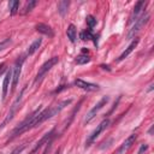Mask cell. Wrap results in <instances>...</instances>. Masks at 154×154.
Returning a JSON list of instances; mask_svg holds the SVG:
<instances>
[{
	"label": "cell",
	"instance_id": "cell-1",
	"mask_svg": "<svg viewBox=\"0 0 154 154\" xmlns=\"http://www.w3.org/2000/svg\"><path fill=\"white\" fill-rule=\"evenodd\" d=\"M41 112V107H38L37 109H35L31 114H29L22 123H19L16 128H14V130L12 131V134H11V136H10V138H8V141H12V140H14L16 137H18L19 135H22L23 132H26L28 130H30V129H32L34 128V124H35V120H36V118H37V116H38V113Z\"/></svg>",
	"mask_w": 154,
	"mask_h": 154
},
{
	"label": "cell",
	"instance_id": "cell-2",
	"mask_svg": "<svg viewBox=\"0 0 154 154\" xmlns=\"http://www.w3.org/2000/svg\"><path fill=\"white\" fill-rule=\"evenodd\" d=\"M25 88H26V85L25 87H23L22 88V90H20V93H19V95L17 96V99L13 101V103H12V106H11V108H10V111H8V113H7V116H6V118L4 119V122L0 124V130L1 129H4L12 119H13V117L16 116V113H17V111L19 109V107H20V103H22V99H23V94H24V90H25Z\"/></svg>",
	"mask_w": 154,
	"mask_h": 154
},
{
	"label": "cell",
	"instance_id": "cell-3",
	"mask_svg": "<svg viewBox=\"0 0 154 154\" xmlns=\"http://www.w3.org/2000/svg\"><path fill=\"white\" fill-rule=\"evenodd\" d=\"M58 61H59L58 57H53V58L48 59V60L38 69V72H37V75H36V77H35V84H36V83H40V82L43 79V77L48 73V71H49Z\"/></svg>",
	"mask_w": 154,
	"mask_h": 154
},
{
	"label": "cell",
	"instance_id": "cell-4",
	"mask_svg": "<svg viewBox=\"0 0 154 154\" xmlns=\"http://www.w3.org/2000/svg\"><path fill=\"white\" fill-rule=\"evenodd\" d=\"M148 19H149V14L148 13H142L141 14V17L134 23V25H132V28L129 30V32H128V36H126V38L128 40H131V38H135V36H136V34L146 25V23L148 22Z\"/></svg>",
	"mask_w": 154,
	"mask_h": 154
},
{
	"label": "cell",
	"instance_id": "cell-5",
	"mask_svg": "<svg viewBox=\"0 0 154 154\" xmlns=\"http://www.w3.org/2000/svg\"><path fill=\"white\" fill-rule=\"evenodd\" d=\"M24 57H20L17 59L16 64H14V67L12 70V85H11V93H13L17 88V84H18V81H19V76H20V72H22V66H23V63H24Z\"/></svg>",
	"mask_w": 154,
	"mask_h": 154
},
{
	"label": "cell",
	"instance_id": "cell-6",
	"mask_svg": "<svg viewBox=\"0 0 154 154\" xmlns=\"http://www.w3.org/2000/svg\"><path fill=\"white\" fill-rule=\"evenodd\" d=\"M108 125H109V120H108V119H103V120H102V122H101V123H100V124L94 129V131H93V132L87 137L85 147L91 146V144H93V142L99 137V135H100V134H101V132H102V131H103Z\"/></svg>",
	"mask_w": 154,
	"mask_h": 154
},
{
	"label": "cell",
	"instance_id": "cell-7",
	"mask_svg": "<svg viewBox=\"0 0 154 154\" xmlns=\"http://www.w3.org/2000/svg\"><path fill=\"white\" fill-rule=\"evenodd\" d=\"M108 100H109L108 96H103V97H102V99H101V100H100V101H99V102H97V103H96V105H95V106L87 113V116H85V118H84V123H85V124L89 123V122L97 114V112H99L101 108H103V106H106V103L108 102Z\"/></svg>",
	"mask_w": 154,
	"mask_h": 154
},
{
	"label": "cell",
	"instance_id": "cell-8",
	"mask_svg": "<svg viewBox=\"0 0 154 154\" xmlns=\"http://www.w3.org/2000/svg\"><path fill=\"white\" fill-rule=\"evenodd\" d=\"M146 5H147V1H138V2H136L135 7H134V11L131 13V17H130V23H135L141 17Z\"/></svg>",
	"mask_w": 154,
	"mask_h": 154
},
{
	"label": "cell",
	"instance_id": "cell-9",
	"mask_svg": "<svg viewBox=\"0 0 154 154\" xmlns=\"http://www.w3.org/2000/svg\"><path fill=\"white\" fill-rule=\"evenodd\" d=\"M136 138H137V135H136V134H131L128 138H125V141H124V142L120 144V147L118 148L117 154H124L125 152H128V150H129V148L135 143Z\"/></svg>",
	"mask_w": 154,
	"mask_h": 154
},
{
	"label": "cell",
	"instance_id": "cell-10",
	"mask_svg": "<svg viewBox=\"0 0 154 154\" xmlns=\"http://www.w3.org/2000/svg\"><path fill=\"white\" fill-rule=\"evenodd\" d=\"M75 85H77L81 89H84L87 91H95V90L99 89V85L97 84H94V83H90V82H85V81H83L81 78H78V79L75 81Z\"/></svg>",
	"mask_w": 154,
	"mask_h": 154
},
{
	"label": "cell",
	"instance_id": "cell-11",
	"mask_svg": "<svg viewBox=\"0 0 154 154\" xmlns=\"http://www.w3.org/2000/svg\"><path fill=\"white\" fill-rule=\"evenodd\" d=\"M54 131H55V130H54V129H52L49 132L45 134V135H43V137H42V138H41V140L35 144V147L32 148V150L30 152V154H35V153H36V152H37V150H38V149H40L45 143H47L49 140H52V138H53V134H54Z\"/></svg>",
	"mask_w": 154,
	"mask_h": 154
},
{
	"label": "cell",
	"instance_id": "cell-12",
	"mask_svg": "<svg viewBox=\"0 0 154 154\" xmlns=\"http://www.w3.org/2000/svg\"><path fill=\"white\" fill-rule=\"evenodd\" d=\"M12 79V70H7L5 77H4V83H2V101H5L6 96H7V91H8V87H10V81Z\"/></svg>",
	"mask_w": 154,
	"mask_h": 154
},
{
	"label": "cell",
	"instance_id": "cell-13",
	"mask_svg": "<svg viewBox=\"0 0 154 154\" xmlns=\"http://www.w3.org/2000/svg\"><path fill=\"white\" fill-rule=\"evenodd\" d=\"M35 29H36V30H37L40 34L46 35V36H48V37H53V36H54L53 29H52L49 25H47V24H43V23H37V24H36V26H35Z\"/></svg>",
	"mask_w": 154,
	"mask_h": 154
},
{
	"label": "cell",
	"instance_id": "cell-14",
	"mask_svg": "<svg viewBox=\"0 0 154 154\" xmlns=\"http://www.w3.org/2000/svg\"><path fill=\"white\" fill-rule=\"evenodd\" d=\"M137 45H138V38H137V37H135V38L131 41V43H130V45L126 47V49H125V51H124V52H123V53L119 55V58H118L117 60H118V61L124 60V59H125V58H126V57H128V55H129V54H130V53H131V52H132V51L136 48V46H137Z\"/></svg>",
	"mask_w": 154,
	"mask_h": 154
},
{
	"label": "cell",
	"instance_id": "cell-15",
	"mask_svg": "<svg viewBox=\"0 0 154 154\" xmlns=\"http://www.w3.org/2000/svg\"><path fill=\"white\" fill-rule=\"evenodd\" d=\"M41 43H42V38H36L30 46H29V48H28V51H26V55H32L38 48H40V46H41Z\"/></svg>",
	"mask_w": 154,
	"mask_h": 154
},
{
	"label": "cell",
	"instance_id": "cell-16",
	"mask_svg": "<svg viewBox=\"0 0 154 154\" xmlns=\"http://www.w3.org/2000/svg\"><path fill=\"white\" fill-rule=\"evenodd\" d=\"M66 35H67V37H69V40H70L71 42H75V41H76V37H77V29H76V26H75L73 24H70V25L67 26Z\"/></svg>",
	"mask_w": 154,
	"mask_h": 154
},
{
	"label": "cell",
	"instance_id": "cell-17",
	"mask_svg": "<svg viewBox=\"0 0 154 154\" xmlns=\"http://www.w3.org/2000/svg\"><path fill=\"white\" fill-rule=\"evenodd\" d=\"M69 5H70V1H67V0H61L58 2V12L60 16H65V13L67 12Z\"/></svg>",
	"mask_w": 154,
	"mask_h": 154
},
{
	"label": "cell",
	"instance_id": "cell-18",
	"mask_svg": "<svg viewBox=\"0 0 154 154\" xmlns=\"http://www.w3.org/2000/svg\"><path fill=\"white\" fill-rule=\"evenodd\" d=\"M18 7H19V2L17 0H12L8 2V10L11 14H16L18 11Z\"/></svg>",
	"mask_w": 154,
	"mask_h": 154
},
{
	"label": "cell",
	"instance_id": "cell-19",
	"mask_svg": "<svg viewBox=\"0 0 154 154\" xmlns=\"http://www.w3.org/2000/svg\"><path fill=\"white\" fill-rule=\"evenodd\" d=\"M78 109H79V105H78V106H77V107H76V108L72 111V113H71V116H70L69 120H66V122L63 124V131H65V130H66V129L70 126V124H71V122H72V119H73V117H75V114H76V112H77Z\"/></svg>",
	"mask_w": 154,
	"mask_h": 154
},
{
	"label": "cell",
	"instance_id": "cell-20",
	"mask_svg": "<svg viewBox=\"0 0 154 154\" xmlns=\"http://www.w3.org/2000/svg\"><path fill=\"white\" fill-rule=\"evenodd\" d=\"M89 61H90V58L88 55H84V54H81L76 58V64H78V65H84Z\"/></svg>",
	"mask_w": 154,
	"mask_h": 154
},
{
	"label": "cell",
	"instance_id": "cell-21",
	"mask_svg": "<svg viewBox=\"0 0 154 154\" xmlns=\"http://www.w3.org/2000/svg\"><path fill=\"white\" fill-rule=\"evenodd\" d=\"M36 1L35 0H29L28 2H26V5H25V7H24V13H28V12H30L35 6H36Z\"/></svg>",
	"mask_w": 154,
	"mask_h": 154
},
{
	"label": "cell",
	"instance_id": "cell-22",
	"mask_svg": "<svg viewBox=\"0 0 154 154\" xmlns=\"http://www.w3.org/2000/svg\"><path fill=\"white\" fill-rule=\"evenodd\" d=\"M81 38H82L83 41H88V40L94 38V36H93V34L90 32V30H84V31L81 32Z\"/></svg>",
	"mask_w": 154,
	"mask_h": 154
},
{
	"label": "cell",
	"instance_id": "cell-23",
	"mask_svg": "<svg viewBox=\"0 0 154 154\" xmlns=\"http://www.w3.org/2000/svg\"><path fill=\"white\" fill-rule=\"evenodd\" d=\"M85 19H87V24H88V26H89L90 29L96 25V18H95L94 16H87Z\"/></svg>",
	"mask_w": 154,
	"mask_h": 154
},
{
	"label": "cell",
	"instance_id": "cell-24",
	"mask_svg": "<svg viewBox=\"0 0 154 154\" xmlns=\"http://www.w3.org/2000/svg\"><path fill=\"white\" fill-rule=\"evenodd\" d=\"M11 42H12V40H11L10 37H6V38H4L2 41H0V51L7 48V47L11 45Z\"/></svg>",
	"mask_w": 154,
	"mask_h": 154
},
{
	"label": "cell",
	"instance_id": "cell-25",
	"mask_svg": "<svg viewBox=\"0 0 154 154\" xmlns=\"http://www.w3.org/2000/svg\"><path fill=\"white\" fill-rule=\"evenodd\" d=\"M24 148H25V144H23V146H20V147H17V148H16V149H14V150L11 153V154H19V153H20V152H22Z\"/></svg>",
	"mask_w": 154,
	"mask_h": 154
},
{
	"label": "cell",
	"instance_id": "cell-26",
	"mask_svg": "<svg viewBox=\"0 0 154 154\" xmlns=\"http://www.w3.org/2000/svg\"><path fill=\"white\" fill-rule=\"evenodd\" d=\"M147 149H148V144H141L140 150H138V153H137V154H143V152H146Z\"/></svg>",
	"mask_w": 154,
	"mask_h": 154
},
{
	"label": "cell",
	"instance_id": "cell-27",
	"mask_svg": "<svg viewBox=\"0 0 154 154\" xmlns=\"http://www.w3.org/2000/svg\"><path fill=\"white\" fill-rule=\"evenodd\" d=\"M5 70H6V64H5V63H1V64H0V76H1V73H2Z\"/></svg>",
	"mask_w": 154,
	"mask_h": 154
},
{
	"label": "cell",
	"instance_id": "cell-28",
	"mask_svg": "<svg viewBox=\"0 0 154 154\" xmlns=\"http://www.w3.org/2000/svg\"><path fill=\"white\" fill-rule=\"evenodd\" d=\"M152 89H153V83H152V84H150V85H149V88H148V89H147V91H150V90H152Z\"/></svg>",
	"mask_w": 154,
	"mask_h": 154
},
{
	"label": "cell",
	"instance_id": "cell-29",
	"mask_svg": "<svg viewBox=\"0 0 154 154\" xmlns=\"http://www.w3.org/2000/svg\"><path fill=\"white\" fill-rule=\"evenodd\" d=\"M148 132H149V134H150V135H152V134H153V126H152V128H150V129H149V131H148Z\"/></svg>",
	"mask_w": 154,
	"mask_h": 154
},
{
	"label": "cell",
	"instance_id": "cell-30",
	"mask_svg": "<svg viewBox=\"0 0 154 154\" xmlns=\"http://www.w3.org/2000/svg\"><path fill=\"white\" fill-rule=\"evenodd\" d=\"M55 154H59V150H57V152H55Z\"/></svg>",
	"mask_w": 154,
	"mask_h": 154
}]
</instances>
